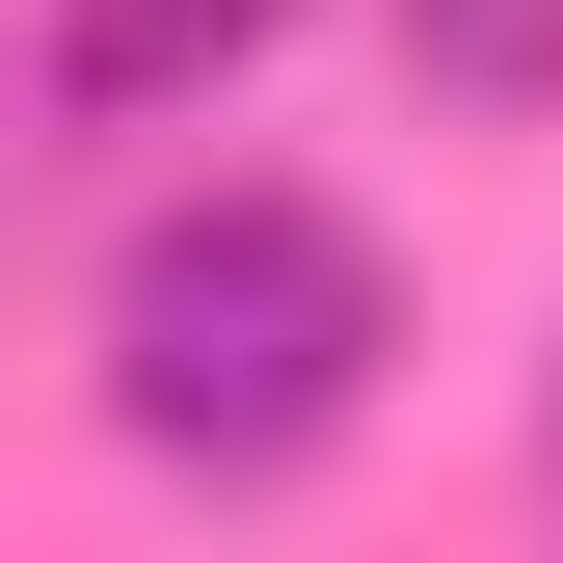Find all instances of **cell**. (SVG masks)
Instances as JSON below:
<instances>
[{"instance_id":"7a4b0ae2","label":"cell","mask_w":563,"mask_h":563,"mask_svg":"<svg viewBox=\"0 0 563 563\" xmlns=\"http://www.w3.org/2000/svg\"><path fill=\"white\" fill-rule=\"evenodd\" d=\"M268 27H296V0H54V108L81 134H188Z\"/></svg>"},{"instance_id":"6da1fadb","label":"cell","mask_w":563,"mask_h":563,"mask_svg":"<svg viewBox=\"0 0 563 563\" xmlns=\"http://www.w3.org/2000/svg\"><path fill=\"white\" fill-rule=\"evenodd\" d=\"M376 242L322 216V188H188V216H134L108 242V430L162 456V483H296L376 430Z\"/></svg>"},{"instance_id":"3957f363","label":"cell","mask_w":563,"mask_h":563,"mask_svg":"<svg viewBox=\"0 0 563 563\" xmlns=\"http://www.w3.org/2000/svg\"><path fill=\"white\" fill-rule=\"evenodd\" d=\"M402 81L430 108H563V0H402Z\"/></svg>"}]
</instances>
